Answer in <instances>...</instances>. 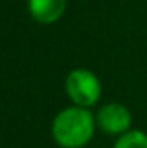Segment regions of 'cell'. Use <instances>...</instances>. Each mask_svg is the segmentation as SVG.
Here are the masks:
<instances>
[{
	"label": "cell",
	"instance_id": "cell-1",
	"mask_svg": "<svg viewBox=\"0 0 147 148\" xmlns=\"http://www.w3.org/2000/svg\"><path fill=\"white\" fill-rule=\"evenodd\" d=\"M95 114L90 109L71 105L59 112L50 126L52 140L61 148H83L95 134Z\"/></svg>",
	"mask_w": 147,
	"mask_h": 148
},
{
	"label": "cell",
	"instance_id": "cell-2",
	"mask_svg": "<svg viewBox=\"0 0 147 148\" xmlns=\"http://www.w3.org/2000/svg\"><path fill=\"white\" fill-rule=\"evenodd\" d=\"M64 91L68 98L73 102V105L92 109L97 105L102 95V84L97 74L85 67H76L66 76L64 81Z\"/></svg>",
	"mask_w": 147,
	"mask_h": 148
},
{
	"label": "cell",
	"instance_id": "cell-3",
	"mask_svg": "<svg viewBox=\"0 0 147 148\" xmlns=\"http://www.w3.org/2000/svg\"><path fill=\"white\" fill-rule=\"evenodd\" d=\"M97 127L107 136H121L130 131L132 114L130 110L118 102H111L102 105L95 114Z\"/></svg>",
	"mask_w": 147,
	"mask_h": 148
},
{
	"label": "cell",
	"instance_id": "cell-4",
	"mask_svg": "<svg viewBox=\"0 0 147 148\" xmlns=\"http://www.w3.org/2000/svg\"><path fill=\"white\" fill-rule=\"evenodd\" d=\"M28 12L38 24H54L62 17L68 7V0H26Z\"/></svg>",
	"mask_w": 147,
	"mask_h": 148
},
{
	"label": "cell",
	"instance_id": "cell-5",
	"mask_svg": "<svg viewBox=\"0 0 147 148\" xmlns=\"http://www.w3.org/2000/svg\"><path fill=\"white\" fill-rule=\"evenodd\" d=\"M112 148H147V133L140 129H130L128 133L118 136Z\"/></svg>",
	"mask_w": 147,
	"mask_h": 148
}]
</instances>
